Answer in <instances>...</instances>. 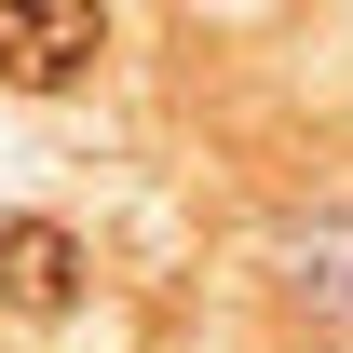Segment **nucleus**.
Returning a JSON list of instances; mask_svg holds the SVG:
<instances>
[{
    "label": "nucleus",
    "instance_id": "obj_1",
    "mask_svg": "<svg viewBox=\"0 0 353 353\" xmlns=\"http://www.w3.org/2000/svg\"><path fill=\"white\" fill-rule=\"evenodd\" d=\"M95 54H109V14L95 0H0V82L54 95V82H82Z\"/></svg>",
    "mask_w": 353,
    "mask_h": 353
},
{
    "label": "nucleus",
    "instance_id": "obj_2",
    "mask_svg": "<svg viewBox=\"0 0 353 353\" xmlns=\"http://www.w3.org/2000/svg\"><path fill=\"white\" fill-rule=\"evenodd\" d=\"M0 299L28 312V326H54V312L82 299V245H68L54 218H14L0 231Z\"/></svg>",
    "mask_w": 353,
    "mask_h": 353
}]
</instances>
